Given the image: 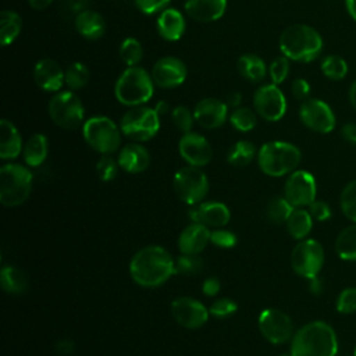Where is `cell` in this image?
I'll use <instances>...</instances> for the list:
<instances>
[{
  "instance_id": "obj_3",
  "label": "cell",
  "mask_w": 356,
  "mask_h": 356,
  "mask_svg": "<svg viewBox=\"0 0 356 356\" xmlns=\"http://www.w3.org/2000/svg\"><path fill=\"white\" fill-rule=\"evenodd\" d=\"M278 46L286 58L298 63H310L321 54L324 42L318 31L313 26L292 24L281 32Z\"/></svg>"
},
{
  "instance_id": "obj_2",
  "label": "cell",
  "mask_w": 356,
  "mask_h": 356,
  "mask_svg": "<svg viewBox=\"0 0 356 356\" xmlns=\"http://www.w3.org/2000/svg\"><path fill=\"white\" fill-rule=\"evenodd\" d=\"M289 352L293 356H337V332L325 321H310L295 331Z\"/></svg>"
},
{
  "instance_id": "obj_36",
  "label": "cell",
  "mask_w": 356,
  "mask_h": 356,
  "mask_svg": "<svg viewBox=\"0 0 356 356\" xmlns=\"http://www.w3.org/2000/svg\"><path fill=\"white\" fill-rule=\"evenodd\" d=\"M89 68L79 61H75L72 64H70L65 70V85L74 92V90H79L82 88L86 86V83L89 82Z\"/></svg>"
},
{
  "instance_id": "obj_21",
  "label": "cell",
  "mask_w": 356,
  "mask_h": 356,
  "mask_svg": "<svg viewBox=\"0 0 356 356\" xmlns=\"http://www.w3.org/2000/svg\"><path fill=\"white\" fill-rule=\"evenodd\" d=\"M33 79L44 92H60L65 85V71L53 58H42L33 67Z\"/></svg>"
},
{
  "instance_id": "obj_9",
  "label": "cell",
  "mask_w": 356,
  "mask_h": 356,
  "mask_svg": "<svg viewBox=\"0 0 356 356\" xmlns=\"http://www.w3.org/2000/svg\"><path fill=\"white\" fill-rule=\"evenodd\" d=\"M51 121L63 129H76L83 125L85 108L81 99L72 90L57 92L49 102Z\"/></svg>"
},
{
  "instance_id": "obj_24",
  "label": "cell",
  "mask_w": 356,
  "mask_h": 356,
  "mask_svg": "<svg viewBox=\"0 0 356 356\" xmlns=\"http://www.w3.org/2000/svg\"><path fill=\"white\" fill-rule=\"evenodd\" d=\"M185 13L195 21L213 22L220 19L227 10V0H186Z\"/></svg>"
},
{
  "instance_id": "obj_31",
  "label": "cell",
  "mask_w": 356,
  "mask_h": 356,
  "mask_svg": "<svg viewBox=\"0 0 356 356\" xmlns=\"http://www.w3.org/2000/svg\"><path fill=\"white\" fill-rule=\"evenodd\" d=\"M1 288L11 295H21L28 288V278L25 273L15 266H4L0 271Z\"/></svg>"
},
{
  "instance_id": "obj_14",
  "label": "cell",
  "mask_w": 356,
  "mask_h": 356,
  "mask_svg": "<svg viewBox=\"0 0 356 356\" xmlns=\"http://www.w3.org/2000/svg\"><path fill=\"white\" fill-rule=\"evenodd\" d=\"M317 184L312 172L306 170L292 171L284 184V197L293 207H306L316 200Z\"/></svg>"
},
{
  "instance_id": "obj_38",
  "label": "cell",
  "mask_w": 356,
  "mask_h": 356,
  "mask_svg": "<svg viewBox=\"0 0 356 356\" xmlns=\"http://www.w3.org/2000/svg\"><path fill=\"white\" fill-rule=\"evenodd\" d=\"M293 206L282 196V197H274L268 202L266 214L267 218L274 224H285L289 218L291 213L293 211Z\"/></svg>"
},
{
  "instance_id": "obj_57",
  "label": "cell",
  "mask_w": 356,
  "mask_h": 356,
  "mask_svg": "<svg viewBox=\"0 0 356 356\" xmlns=\"http://www.w3.org/2000/svg\"><path fill=\"white\" fill-rule=\"evenodd\" d=\"M154 110L161 117V115H164V114H167L170 111V104L167 102H164V100H160V102L156 103Z\"/></svg>"
},
{
  "instance_id": "obj_47",
  "label": "cell",
  "mask_w": 356,
  "mask_h": 356,
  "mask_svg": "<svg viewBox=\"0 0 356 356\" xmlns=\"http://www.w3.org/2000/svg\"><path fill=\"white\" fill-rule=\"evenodd\" d=\"M236 242H238L236 235L229 229L214 228L210 234V243L221 249H231L236 245Z\"/></svg>"
},
{
  "instance_id": "obj_56",
  "label": "cell",
  "mask_w": 356,
  "mask_h": 356,
  "mask_svg": "<svg viewBox=\"0 0 356 356\" xmlns=\"http://www.w3.org/2000/svg\"><path fill=\"white\" fill-rule=\"evenodd\" d=\"M54 0H28L29 6L33 8V10H44L47 8Z\"/></svg>"
},
{
  "instance_id": "obj_13",
  "label": "cell",
  "mask_w": 356,
  "mask_h": 356,
  "mask_svg": "<svg viewBox=\"0 0 356 356\" xmlns=\"http://www.w3.org/2000/svg\"><path fill=\"white\" fill-rule=\"evenodd\" d=\"M299 118L306 128L317 134H330L337 125V118L330 104L316 97L302 102Z\"/></svg>"
},
{
  "instance_id": "obj_20",
  "label": "cell",
  "mask_w": 356,
  "mask_h": 356,
  "mask_svg": "<svg viewBox=\"0 0 356 356\" xmlns=\"http://www.w3.org/2000/svg\"><path fill=\"white\" fill-rule=\"evenodd\" d=\"M195 121L206 129L220 128L228 118V106L227 103L216 99L206 97L196 103L193 108Z\"/></svg>"
},
{
  "instance_id": "obj_5",
  "label": "cell",
  "mask_w": 356,
  "mask_h": 356,
  "mask_svg": "<svg viewBox=\"0 0 356 356\" xmlns=\"http://www.w3.org/2000/svg\"><path fill=\"white\" fill-rule=\"evenodd\" d=\"M154 90L152 75L142 67H128L121 72L115 85V99L128 107L143 106L147 103Z\"/></svg>"
},
{
  "instance_id": "obj_43",
  "label": "cell",
  "mask_w": 356,
  "mask_h": 356,
  "mask_svg": "<svg viewBox=\"0 0 356 356\" xmlns=\"http://www.w3.org/2000/svg\"><path fill=\"white\" fill-rule=\"evenodd\" d=\"M171 121L177 129L186 134V132H191L195 117H193V113H191V110L188 107L177 106L171 110Z\"/></svg>"
},
{
  "instance_id": "obj_27",
  "label": "cell",
  "mask_w": 356,
  "mask_h": 356,
  "mask_svg": "<svg viewBox=\"0 0 356 356\" xmlns=\"http://www.w3.org/2000/svg\"><path fill=\"white\" fill-rule=\"evenodd\" d=\"M75 29L82 38L88 40H97L106 32V22L99 13L93 10H85L75 17Z\"/></svg>"
},
{
  "instance_id": "obj_28",
  "label": "cell",
  "mask_w": 356,
  "mask_h": 356,
  "mask_svg": "<svg viewBox=\"0 0 356 356\" xmlns=\"http://www.w3.org/2000/svg\"><path fill=\"white\" fill-rule=\"evenodd\" d=\"M49 152L47 138L43 134H33L22 149V157L26 165L39 167L44 163Z\"/></svg>"
},
{
  "instance_id": "obj_49",
  "label": "cell",
  "mask_w": 356,
  "mask_h": 356,
  "mask_svg": "<svg viewBox=\"0 0 356 356\" xmlns=\"http://www.w3.org/2000/svg\"><path fill=\"white\" fill-rule=\"evenodd\" d=\"M309 209V213L312 214V217H313V220H316V221H327V220H330L331 218V207H330V204L327 203V202H324V200H314L312 204H309L307 206Z\"/></svg>"
},
{
  "instance_id": "obj_33",
  "label": "cell",
  "mask_w": 356,
  "mask_h": 356,
  "mask_svg": "<svg viewBox=\"0 0 356 356\" xmlns=\"http://www.w3.org/2000/svg\"><path fill=\"white\" fill-rule=\"evenodd\" d=\"M334 248L342 260L356 261V222L345 227L338 234Z\"/></svg>"
},
{
  "instance_id": "obj_46",
  "label": "cell",
  "mask_w": 356,
  "mask_h": 356,
  "mask_svg": "<svg viewBox=\"0 0 356 356\" xmlns=\"http://www.w3.org/2000/svg\"><path fill=\"white\" fill-rule=\"evenodd\" d=\"M289 74V58L285 56H280L271 61L268 65V75L271 78V82L275 85L282 83Z\"/></svg>"
},
{
  "instance_id": "obj_39",
  "label": "cell",
  "mask_w": 356,
  "mask_h": 356,
  "mask_svg": "<svg viewBox=\"0 0 356 356\" xmlns=\"http://www.w3.org/2000/svg\"><path fill=\"white\" fill-rule=\"evenodd\" d=\"M120 57L128 67H136L143 57V47L135 38H127L120 44Z\"/></svg>"
},
{
  "instance_id": "obj_34",
  "label": "cell",
  "mask_w": 356,
  "mask_h": 356,
  "mask_svg": "<svg viewBox=\"0 0 356 356\" xmlns=\"http://www.w3.org/2000/svg\"><path fill=\"white\" fill-rule=\"evenodd\" d=\"M256 156V147L249 140H238L235 142L227 154V161L234 167H245L249 165Z\"/></svg>"
},
{
  "instance_id": "obj_10",
  "label": "cell",
  "mask_w": 356,
  "mask_h": 356,
  "mask_svg": "<svg viewBox=\"0 0 356 356\" xmlns=\"http://www.w3.org/2000/svg\"><path fill=\"white\" fill-rule=\"evenodd\" d=\"M172 186L179 200L188 206L202 203L210 188L207 175L199 167L193 165L179 168L174 175Z\"/></svg>"
},
{
  "instance_id": "obj_17",
  "label": "cell",
  "mask_w": 356,
  "mask_h": 356,
  "mask_svg": "<svg viewBox=\"0 0 356 356\" xmlns=\"http://www.w3.org/2000/svg\"><path fill=\"white\" fill-rule=\"evenodd\" d=\"M150 75L156 86L171 89L184 83L188 75V70L184 61L178 57L165 56L154 63Z\"/></svg>"
},
{
  "instance_id": "obj_52",
  "label": "cell",
  "mask_w": 356,
  "mask_h": 356,
  "mask_svg": "<svg viewBox=\"0 0 356 356\" xmlns=\"http://www.w3.org/2000/svg\"><path fill=\"white\" fill-rule=\"evenodd\" d=\"M341 135L342 138L350 143L356 145V124L355 122H346L341 127Z\"/></svg>"
},
{
  "instance_id": "obj_1",
  "label": "cell",
  "mask_w": 356,
  "mask_h": 356,
  "mask_svg": "<svg viewBox=\"0 0 356 356\" xmlns=\"http://www.w3.org/2000/svg\"><path fill=\"white\" fill-rule=\"evenodd\" d=\"M175 273V260L159 245L139 249L129 261V275L143 288H157L167 282Z\"/></svg>"
},
{
  "instance_id": "obj_4",
  "label": "cell",
  "mask_w": 356,
  "mask_h": 356,
  "mask_svg": "<svg viewBox=\"0 0 356 356\" xmlns=\"http://www.w3.org/2000/svg\"><path fill=\"white\" fill-rule=\"evenodd\" d=\"M302 160L298 146L284 140H271L257 152V164L263 174L278 178L295 171Z\"/></svg>"
},
{
  "instance_id": "obj_15",
  "label": "cell",
  "mask_w": 356,
  "mask_h": 356,
  "mask_svg": "<svg viewBox=\"0 0 356 356\" xmlns=\"http://www.w3.org/2000/svg\"><path fill=\"white\" fill-rule=\"evenodd\" d=\"M253 107L263 120L280 121L286 113V99L275 83H266L256 89L253 95Z\"/></svg>"
},
{
  "instance_id": "obj_32",
  "label": "cell",
  "mask_w": 356,
  "mask_h": 356,
  "mask_svg": "<svg viewBox=\"0 0 356 356\" xmlns=\"http://www.w3.org/2000/svg\"><path fill=\"white\" fill-rule=\"evenodd\" d=\"M22 29V18L13 10H3L0 14V42L1 46L11 44Z\"/></svg>"
},
{
  "instance_id": "obj_60",
  "label": "cell",
  "mask_w": 356,
  "mask_h": 356,
  "mask_svg": "<svg viewBox=\"0 0 356 356\" xmlns=\"http://www.w3.org/2000/svg\"><path fill=\"white\" fill-rule=\"evenodd\" d=\"M280 356H293V355L289 352V353H282V355H280Z\"/></svg>"
},
{
  "instance_id": "obj_45",
  "label": "cell",
  "mask_w": 356,
  "mask_h": 356,
  "mask_svg": "<svg viewBox=\"0 0 356 356\" xmlns=\"http://www.w3.org/2000/svg\"><path fill=\"white\" fill-rule=\"evenodd\" d=\"M236 309H238V305L235 300L222 296L216 299L211 303V306L209 307V312L216 318H228L236 313Z\"/></svg>"
},
{
  "instance_id": "obj_12",
  "label": "cell",
  "mask_w": 356,
  "mask_h": 356,
  "mask_svg": "<svg viewBox=\"0 0 356 356\" xmlns=\"http://www.w3.org/2000/svg\"><path fill=\"white\" fill-rule=\"evenodd\" d=\"M257 327L263 338L273 345H282L292 339L295 330L292 318L282 310L264 309L259 314Z\"/></svg>"
},
{
  "instance_id": "obj_44",
  "label": "cell",
  "mask_w": 356,
  "mask_h": 356,
  "mask_svg": "<svg viewBox=\"0 0 356 356\" xmlns=\"http://www.w3.org/2000/svg\"><path fill=\"white\" fill-rule=\"evenodd\" d=\"M335 309L341 314H352L356 312V286H348L339 292L335 300Z\"/></svg>"
},
{
  "instance_id": "obj_23",
  "label": "cell",
  "mask_w": 356,
  "mask_h": 356,
  "mask_svg": "<svg viewBox=\"0 0 356 356\" xmlns=\"http://www.w3.org/2000/svg\"><path fill=\"white\" fill-rule=\"evenodd\" d=\"M117 161L120 168L129 174L143 172L150 164V154L147 149L136 142L122 146L118 152Z\"/></svg>"
},
{
  "instance_id": "obj_58",
  "label": "cell",
  "mask_w": 356,
  "mask_h": 356,
  "mask_svg": "<svg viewBox=\"0 0 356 356\" xmlns=\"http://www.w3.org/2000/svg\"><path fill=\"white\" fill-rule=\"evenodd\" d=\"M345 7L350 18L356 21V0H345Z\"/></svg>"
},
{
  "instance_id": "obj_7",
  "label": "cell",
  "mask_w": 356,
  "mask_h": 356,
  "mask_svg": "<svg viewBox=\"0 0 356 356\" xmlns=\"http://www.w3.org/2000/svg\"><path fill=\"white\" fill-rule=\"evenodd\" d=\"M121 128L108 117L95 115L82 125L85 142L100 154H113L121 146Z\"/></svg>"
},
{
  "instance_id": "obj_48",
  "label": "cell",
  "mask_w": 356,
  "mask_h": 356,
  "mask_svg": "<svg viewBox=\"0 0 356 356\" xmlns=\"http://www.w3.org/2000/svg\"><path fill=\"white\" fill-rule=\"evenodd\" d=\"M138 10L146 15L161 13L171 0H134Z\"/></svg>"
},
{
  "instance_id": "obj_8",
  "label": "cell",
  "mask_w": 356,
  "mask_h": 356,
  "mask_svg": "<svg viewBox=\"0 0 356 356\" xmlns=\"http://www.w3.org/2000/svg\"><path fill=\"white\" fill-rule=\"evenodd\" d=\"M121 132L134 142L150 140L160 129V115L147 106L131 107L120 121Z\"/></svg>"
},
{
  "instance_id": "obj_61",
  "label": "cell",
  "mask_w": 356,
  "mask_h": 356,
  "mask_svg": "<svg viewBox=\"0 0 356 356\" xmlns=\"http://www.w3.org/2000/svg\"><path fill=\"white\" fill-rule=\"evenodd\" d=\"M353 356H356V346H355V350H353Z\"/></svg>"
},
{
  "instance_id": "obj_35",
  "label": "cell",
  "mask_w": 356,
  "mask_h": 356,
  "mask_svg": "<svg viewBox=\"0 0 356 356\" xmlns=\"http://www.w3.org/2000/svg\"><path fill=\"white\" fill-rule=\"evenodd\" d=\"M321 72L331 81H342L348 75V63L338 54H328L320 63Z\"/></svg>"
},
{
  "instance_id": "obj_55",
  "label": "cell",
  "mask_w": 356,
  "mask_h": 356,
  "mask_svg": "<svg viewBox=\"0 0 356 356\" xmlns=\"http://www.w3.org/2000/svg\"><path fill=\"white\" fill-rule=\"evenodd\" d=\"M241 100H242V97H241V93H239V92L229 93V95H228V97H227V106L236 108V107H239Z\"/></svg>"
},
{
  "instance_id": "obj_25",
  "label": "cell",
  "mask_w": 356,
  "mask_h": 356,
  "mask_svg": "<svg viewBox=\"0 0 356 356\" xmlns=\"http://www.w3.org/2000/svg\"><path fill=\"white\" fill-rule=\"evenodd\" d=\"M156 25L159 35L168 42L179 40L186 26L184 15L175 8H164L159 14Z\"/></svg>"
},
{
  "instance_id": "obj_29",
  "label": "cell",
  "mask_w": 356,
  "mask_h": 356,
  "mask_svg": "<svg viewBox=\"0 0 356 356\" xmlns=\"http://www.w3.org/2000/svg\"><path fill=\"white\" fill-rule=\"evenodd\" d=\"M238 72L241 76L250 82H260L267 74V65L261 57L253 53L242 54L236 63Z\"/></svg>"
},
{
  "instance_id": "obj_37",
  "label": "cell",
  "mask_w": 356,
  "mask_h": 356,
  "mask_svg": "<svg viewBox=\"0 0 356 356\" xmlns=\"http://www.w3.org/2000/svg\"><path fill=\"white\" fill-rule=\"evenodd\" d=\"M257 113H254L249 107H236L234 111L228 115V120L231 125L239 131V132H249L252 131L257 124Z\"/></svg>"
},
{
  "instance_id": "obj_41",
  "label": "cell",
  "mask_w": 356,
  "mask_h": 356,
  "mask_svg": "<svg viewBox=\"0 0 356 356\" xmlns=\"http://www.w3.org/2000/svg\"><path fill=\"white\" fill-rule=\"evenodd\" d=\"M203 270V260L199 254H184L175 260V273L182 275H196Z\"/></svg>"
},
{
  "instance_id": "obj_19",
  "label": "cell",
  "mask_w": 356,
  "mask_h": 356,
  "mask_svg": "<svg viewBox=\"0 0 356 356\" xmlns=\"http://www.w3.org/2000/svg\"><path fill=\"white\" fill-rule=\"evenodd\" d=\"M188 216L192 222H200L209 228H224L231 220V211L221 202H202L189 206Z\"/></svg>"
},
{
  "instance_id": "obj_42",
  "label": "cell",
  "mask_w": 356,
  "mask_h": 356,
  "mask_svg": "<svg viewBox=\"0 0 356 356\" xmlns=\"http://www.w3.org/2000/svg\"><path fill=\"white\" fill-rule=\"evenodd\" d=\"M118 168H120V164L115 159H113L111 154H102L96 163L97 175L104 182L113 181L118 174Z\"/></svg>"
},
{
  "instance_id": "obj_51",
  "label": "cell",
  "mask_w": 356,
  "mask_h": 356,
  "mask_svg": "<svg viewBox=\"0 0 356 356\" xmlns=\"http://www.w3.org/2000/svg\"><path fill=\"white\" fill-rule=\"evenodd\" d=\"M220 291H221V282L216 277H207L202 284V292L204 296L213 298V296L218 295Z\"/></svg>"
},
{
  "instance_id": "obj_6",
  "label": "cell",
  "mask_w": 356,
  "mask_h": 356,
  "mask_svg": "<svg viewBox=\"0 0 356 356\" xmlns=\"http://www.w3.org/2000/svg\"><path fill=\"white\" fill-rule=\"evenodd\" d=\"M32 181V172L22 164H4L0 168V203L6 207L22 204L31 195Z\"/></svg>"
},
{
  "instance_id": "obj_50",
  "label": "cell",
  "mask_w": 356,
  "mask_h": 356,
  "mask_svg": "<svg viewBox=\"0 0 356 356\" xmlns=\"http://www.w3.org/2000/svg\"><path fill=\"white\" fill-rule=\"evenodd\" d=\"M291 92L296 100L305 102L310 96V83L303 78H296L291 85Z\"/></svg>"
},
{
  "instance_id": "obj_40",
  "label": "cell",
  "mask_w": 356,
  "mask_h": 356,
  "mask_svg": "<svg viewBox=\"0 0 356 356\" xmlns=\"http://www.w3.org/2000/svg\"><path fill=\"white\" fill-rule=\"evenodd\" d=\"M339 206L343 216L356 222V179L348 182L341 192Z\"/></svg>"
},
{
  "instance_id": "obj_26",
  "label": "cell",
  "mask_w": 356,
  "mask_h": 356,
  "mask_svg": "<svg viewBox=\"0 0 356 356\" xmlns=\"http://www.w3.org/2000/svg\"><path fill=\"white\" fill-rule=\"evenodd\" d=\"M22 152V139L17 127L3 118L0 121V157L3 160L17 159Z\"/></svg>"
},
{
  "instance_id": "obj_53",
  "label": "cell",
  "mask_w": 356,
  "mask_h": 356,
  "mask_svg": "<svg viewBox=\"0 0 356 356\" xmlns=\"http://www.w3.org/2000/svg\"><path fill=\"white\" fill-rule=\"evenodd\" d=\"M75 349V342L72 339H60L57 343H56V352L58 355H63V356H68L74 352Z\"/></svg>"
},
{
  "instance_id": "obj_11",
  "label": "cell",
  "mask_w": 356,
  "mask_h": 356,
  "mask_svg": "<svg viewBox=\"0 0 356 356\" xmlns=\"http://www.w3.org/2000/svg\"><path fill=\"white\" fill-rule=\"evenodd\" d=\"M324 249L317 239L305 238L298 241L291 252V267L295 274L310 280L318 275L324 266Z\"/></svg>"
},
{
  "instance_id": "obj_54",
  "label": "cell",
  "mask_w": 356,
  "mask_h": 356,
  "mask_svg": "<svg viewBox=\"0 0 356 356\" xmlns=\"http://www.w3.org/2000/svg\"><path fill=\"white\" fill-rule=\"evenodd\" d=\"M307 288H309V291H310L313 295H317V296H318V295H321L323 291H324V284H323L321 278L317 275V277L309 280Z\"/></svg>"
},
{
  "instance_id": "obj_59",
  "label": "cell",
  "mask_w": 356,
  "mask_h": 356,
  "mask_svg": "<svg viewBox=\"0 0 356 356\" xmlns=\"http://www.w3.org/2000/svg\"><path fill=\"white\" fill-rule=\"evenodd\" d=\"M348 97H349V103H350V106L356 110V81H353V82H352V85H350V88H349Z\"/></svg>"
},
{
  "instance_id": "obj_22",
  "label": "cell",
  "mask_w": 356,
  "mask_h": 356,
  "mask_svg": "<svg viewBox=\"0 0 356 356\" xmlns=\"http://www.w3.org/2000/svg\"><path fill=\"white\" fill-rule=\"evenodd\" d=\"M210 228L200 222L186 225L177 241L179 252L184 254H200L210 243Z\"/></svg>"
},
{
  "instance_id": "obj_18",
  "label": "cell",
  "mask_w": 356,
  "mask_h": 356,
  "mask_svg": "<svg viewBox=\"0 0 356 356\" xmlns=\"http://www.w3.org/2000/svg\"><path fill=\"white\" fill-rule=\"evenodd\" d=\"M178 152L188 165L199 168L207 165L213 157L211 145L204 136L196 132H186L181 136L178 142Z\"/></svg>"
},
{
  "instance_id": "obj_16",
  "label": "cell",
  "mask_w": 356,
  "mask_h": 356,
  "mask_svg": "<svg viewBox=\"0 0 356 356\" xmlns=\"http://www.w3.org/2000/svg\"><path fill=\"white\" fill-rule=\"evenodd\" d=\"M171 314L181 327L188 330L203 327L210 317L209 309L200 300L189 296L175 298L171 302Z\"/></svg>"
},
{
  "instance_id": "obj_30",
  "label": "cell",
  "mask_w": 356,
  "mask_h": 356,
  "mask_svg": "<svg viewBox=\"0 0 356 356\" xmlns=\"http://www.w3.org/2000/svg\"><path fill=\"white\" fill-rule=\"evenodd\" d=\"M285 225H286L288 234L293 239L302 241V239L307 238V235L310 234V231L313 228V217L309 213V210H306L303 207H295L293 211L291 213L289 218L286 220Z\"/></svg>"
}]
</instances>
